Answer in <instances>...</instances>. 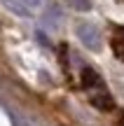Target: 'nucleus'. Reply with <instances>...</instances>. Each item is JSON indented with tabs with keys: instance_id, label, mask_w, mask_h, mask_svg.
Segmentation results:
<instances>
[{
	"instance_id": "obj_7",
	"label": "nucleus",
	"mask_w": 124,
	"mask_h": 126,
	"mask_svg": "<svg viewBox=\"0 0 124 126\" xmlns=\"http://www.w3.org/2000/svg\"><path fill=\"white\" fill-rule=\"evenodd\" d=\"M122 126H124V117H122Z\"/></svg>"
},
{
	"instance_id": "obj_4",
	"label": "nucleus",
	"mask_w": 124,
	"mask_h": 126,
	"mask_svg": "<svg viewBox=\"0 0 124 126\" xmlns=\"http://www.w3.org/2000/svg\"><path fill=\"white\" fill-rule=\"evenodd\" d=\"M110 45H112L115 56H117L120 61H124V28H122V26L115 31V35H112V42H110Z\"/></svg>"
},
{
	"instance_id": "obj_2",
	"label": "nucleus",
	"mask_w": 124,
	"mask_h": 126,
	"mask_svg": "<svg viewBox=\"0 0 124 126\" xmlns=\"http://www.w3.org/2000/svg\"><path fill=\"white\" fill-rule=\"evenodd\" d=\"M82 84L87 89H96V91L103 89V82H101V77H98V72L94 68H84L82 70Z\"/></svg>"
},
{
	"instance_id": "obj_6",
	"label": "nucleus",
	"mask_w": 124,
	"mask_h": 126,
	"mask_svg": "<svg viewBox=\"0 0 124 126\" xmlns=\"http://www.w3.org/2000/svg\"><path fill=\"white\" fill-rule=\"evenodd\" d=\"M21 2L26 5L28 9H37V7H40V5H42V0H21Z\"/></svg>"
},
{
	"instance_id": "obj_1",
	"label": "nucleus",
	"mask_w": 124,
	"mask_h": 126,
	"mask_svg": "<svg viewBox=\"0 0 124 126\" xmlns=\"http://www.w3.org/2000/svg\"><path fill=\"white\" fill-rule=\"evenodd\" d=\"M77 37L82 40V45L91 51H98L103 45V37H101V31L91 23H80L77 26Z\"/></svg>"
},
{
	"instance_id": "obj_3",
	"label": "nucleus",
	"mask_w": 124,
	"mask_h": 126,
	"mask_svg": "<svg viewBox=\"0 0 124 126\" xmlns=\"http://www.w3.org/2000/svg\"><path fill=\"white\" fill-rule=\"evenodd\" d=\"M91 105L98 108V110H112V108H115V100L101 89V91H96V94L91 96Z\"/></svg>"
},
{
	"instance_id": "obj_5",
	"label": "nucleus",
	"mask_w": 124,
	"mask_h": 126,
	"mask_svg": "<svg viewBox=\"0 0 124 126\" xmlns=\"http://www.w3.org/2000/svg\"><path fill=\"white\" fill-rule=\"evenodd\" d=\"M2 5H5L12 14H17V16H31V9H28L21 0H2Z\"/></svg>"
}]
</instances>
